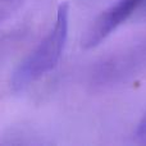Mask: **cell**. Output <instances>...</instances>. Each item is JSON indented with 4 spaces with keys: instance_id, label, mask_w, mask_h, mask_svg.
<instances>
[{
    "instance_id": "6da1fadb",
    "label": "cell",
    "mask_w": 146,
    "mask_h": 146,
    "mask_svg": "<svg viewBox=\"0 0 146 146\" xmlns=\"http://www.w3.org/2000/svg\"><path fill=\"white\" fill-rule=\"evenodd\" d=\"M69 32V7L59 5L51 30L38 46L17 67L10 80L14 91H22L56 67L66 48Z\"/></svg>"
},
{
    "instance_id": "7a4b0ae2",
    "label": "cell",
    "mask_w": 146,
    "mask_h": 146,
    "mask_svg": "<svg viewBox=\"0 0 146 146\" xmlns=\"http://www.w3.org/2000/svg\"><path fill=\"white\" fill-rule=\"evenodd\" d=\"M144 4L146 0H118L91 23L82 37V46L85 49L98 46Z\"/></svg>"
},
{
    "instance_id": "277c9868",
    "label": "cell",
    "mask_w": 146,
    "mask_h": 146,
    "mask_svg": "<svg viewBox=\"0 0 146 146\" xmlns=\"http://www.w3.org/2000/svg\"><path fill=\"white\" fill-rule=\"evenodd\" d=\"M135 136H136V140L139 142L146 145V114L142 117L141 122H140L139 126H137V129H136Z\"/></svg>"
},
{
    "instance_id": "3957f363",
    "label": "cell",
    "mask_w": 146,
    "mask_h": 146,
    "mask_svg": "<svg viewBox=\"0 0 146 146\" xmlns=\"http://www.w3.org/2000/svg\"><path fill=\"white\" fill-rule=\"evenodd\" d=\"M25 3L26 0H0V23L12 17Z\"/></svg>"
}]
</instances>
